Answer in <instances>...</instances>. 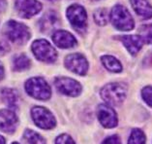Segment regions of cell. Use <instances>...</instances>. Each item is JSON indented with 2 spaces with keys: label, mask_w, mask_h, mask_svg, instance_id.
I'll use <instances>...</instances> for the list:
<instances>
[{
  "label": "cell",
  "mask_w": 152,
  "mask_h": 144,
  "mask_svg": "<svg viewBox=\"0 0 152 144\" xmlns=\"http://www.w3.org/2000/svg\"><path fill=\"white\" fill-rule=\"evenodd\" d=\"M50 1H54V0H50Z\"/></svg>",
  "instance_id": "32"
},
{
  "label": "cell",
  "mask_w": 152,
  "mask_h": 144,
  "mask_svg": "<svg viewBox=\"0 0 152 144\" xmlns=\"http://www.w3.org/2000/svg\"><path fill=\"white\" fill-rule=\"evenodd\" d=\"M97 117L103 127L113 128L117 125V116L113 107L107 104H100L97 108Z\"/></svg>",
  "instance_id": "11"
},
{
  "label": "cell",
  "mask_w": 152,
  "mask_h": 144,
  "mask_svg": "<svg viewBox=\"0 0 152 144\" xmlns=\"http://www.w3.org/2000/svg\"><path fill=\"white\" fill-rule=\"evenodd\" d=\"M127 95V89L123 84L110 83L106 85L101 91V97L107 104L120 105Z\"/></svg>",
  "instance_id": "2"
},
{
  "label": "cell",
  "mask_w": 152,
  "mask_h": 144,
  "mask_svg": "<svg viewBox=\"0 0 152 144\" xmlns=\"http://www.w3.org/2000/svg\"><path fill=\"white\" fill-rule=\"evenodd\" d=\"M15 6L18 15L26 19L35 16L42 9V4L37 0H16Z\"/></svg>",
  "instance_id": "10"
},
{
  "label": "cell",
  "mask_w": 152,
  "mask_h": 144,
  "mask_svg": "<svg viewBox=\"0 0 152 144\" xmlns=\"http://www.w3.org/2000/svg\"><path fill=\"white\" fill-rule=\"evenodd\" d=\"M55 87L60 93L70 97H77L81 93V86L77 81L68 77H58L55 79Z\"/></svg>",
  "instance_id": "8"
},
{
  "label": "cell",
  "mask_w": 152,
  "mask_h": 144,
  "mask_svg": "<svg viewBox=\"0 0 152 144\" xmlns=\"http://www.w3.org/2000/svg\"><path fill=\"white\" fill-rule=\"evenodd\" d=\"M66 16L76 31L81 33L85 30L87 23V14L83 6L79 4L70 6L66 12Z\"/></svg>",
  "instance_id": "5"
},
{
  "label": "cell",
  "mask_w": 152,
  "mask_h": 144,
  "mask_svg": "<svg viewBox=\"0 0 152 144\" xmlns=\"http://www.w3.org/2000/svg\"><path fill=\"white\" fill-rule=\"evenodd\" d=\"M4 33L11 41L17 44H24L30 38V32L27 27L13 20L6 24Z\"/></svg>",
  "instance_id": "4"
},
{
  "label": "cell",
  "mask_w": 152,
  "mask_h": 144,
  "mask_svg": "<svg viewBox=\"0 0 152 144\" xmlns=\"http://www.w3.org/2000/svg\"><path fill=\"white\" fill-rule=\"evenodd\" d=\"M53 40L55 45L59 48H72L76 46L77 40L74 36L68 31L65 30H56L53 34Z\"/></svg>",
  "instance_id": "13"
},
{
  "label": "cell",
  "mask_w": 152,
  "mask_h": 144,
  "mask_svg": "<svg viewBox=\"0 0 152 144\" xmlns=\"http://www.w3.org/2000/svg\"><path fill=\"white\" fill-rule=\"evenodd\" d=\"M102 64L105 65V67L112 72L118 73L122 70V65L120 61L117 58H113L112 56H105L101 58Z\"/></svg>",
  "instance_id": "17"
},
{
  "label": "cell",
  "mask_w": 152,
  "mask_h": 144,
  "mask_svg": "<svg viewBox=\"0 0 152 144\" xmlns=\"http://www.w3.org/2000/svg\"><path fill=\"white\" fill-rule=\"evenodd\" d=\"M3 77H4V68H3L2 64L0 62V80H2Z\"/></svg>",
  "instance_id": "29"
},
{
  "label": "cell",
  "mask_w": 152,
  "mask_h": 144,
  "mask_svg": "<svg viewBox=\"0 0 152 144\" xmlns=\"http://www.w3.org/2000/svg\"><path fill=\"white\" fill-rule=\"evenodd\" d=\"M142 95L143 99L147 103V105L151 106L152 105V102H151V87L147 86L145 88H143V90L142 92Z\"/></svg>",
  "instance_id": "25"
},
{
  "label": "cell",
  "mask_w": 152,
  "mask_h": 144,
  "mask_svg": "<svg viewBox=\"0 0 152 144\" xmlns=\"http://www.w3.org/2000/svg\"><path fill=\"white\" fill-rule=\"evenodd\" d=\"M2 97L3 100L8 105L10 108L17 109L18 107V93L13 89H3L2 90Z\"/></svg>",
  "instance_id": "16"
},
{
  "label": "cell",
  "mask_w": 152,
  "mask_h": 144,
  "mask_svg": "<svg viewBox=\"0 0 152 144\" xmlns=\"http://www.w3.org/2000/svg\"><path fill=\"white\" fill-rule=\"evenodd\" d=\"M0 144H5V139L1 135H0Z\"/></svg>",
  "instance_id": "30"
},
{
  "label": "cell",
  "mask_w": 152,
  "mask_h": 144,
  "mask_svg": "<svg viewBox=\"0 0 152 144\" xmlns=\"http://www.w3.org/2000/svg\"><path fill=\"white\" fill-rule=\"evenodd\" d=\"M7 7L6 0H0V12H3Z\"/></svg>",
  "instance_id": "28"
},
{
  "label": "cell",
  "mask_w": 152,
  "mask_h": 144,
  "mask_svg": "<svg viewBox=\"0 0 152 144\" xmlns=\"http://www.w3.org/2000/svg\"><path fill=\"white\" fill-rule=\"evenodd\" d=\"M13 64H14L15 70H17V71H23V70L29 68V66H30V60H29L27 56L21 54L15 57Z\"/></svg>",
  "instance_id": "18"
},
{
  "label": "cell",
  "mask_w": 152,
  "mask_h": 144,
  "mask_svg": "<svg viewBox=\"0 0 152 144\" xmlns=\"http://www.w3.org/2000/svg\"><path fill=\"white\" fill-rule=\"evenodd\" d=\"M56 144H76L74 139L68 134H61L56 138Z\"/></svg>",
  "instance_id": "24"
},
{
  "label": "cell",
  "mask_w": 152,
  "mask_h": 144,
  "mask_svg": "<svg viewBox=\"0 0 152 144\" xmlns=\"http://www.w3.org/2000/svg\"><path fill=\"white\" fill-rule=\"evenodd\" d=\"M25 90L30 97L41 100H47L51 95L50 85L46 82L45 79L41 77H34L29 79L25 83Z\"/></svg>",
  "instance_id": "3"
},
{
  "label": "cell",
  "mask_w": 152,
  "mask_h": 144,
  "mask_svg": "<svg viewBox=\"0 0 152 144\" xmlns=\"http://www.w3.org/2000/svg\"><path fill=\"white\" fill-rule=\"evenodd\" d=\"M110 21L118 30L129 31L134 28V20L128 9L122 5H115L110 12Z\"/></svg>",
  "instance_id": "1"
},
{
  "label": "cell",
  "mask_w": 152,
  "mask_h": 144,
  "mask_svg": "<svg viewBox=\"0 0 152 144\" xmlns=\"http://www.w3.org/2000/svg\"><path fill=\"white\" fill-rule=\"evenodd\" d=\"M131 4L136 13L144 19H150L151 7L149 0H131Z\"/></svg>",
  "instance_id": "15"
},
{
  "label": "cell",
  "mask_w": 152,
  "mask_h": 144,
  "mask_svg": "<svg viewBox=\"0 0 152 144\" xmlns=\"http://www.w3.org/2000/svg\"><path fill=\"white\" fill-rule=\"evenodd\" d=\"M10 46L8 45V43H6L5 41H0V54H6L7 52H9Z\"/></svg>",
  "instance_id": "27"
},
{
  "label": "cell",
  "mask_w": 152,
  "mask_h": 144,
  "mask_svg": "<svg viewBox=\"0 0 152 144\" xmlns=\"http://www.w3.org/2000/svg\"><path fill=\"white\" fill-rule=\"evenodd\" d=\"M139 33H140V37L143 40L144 43L146 44H150L151 43V27L150 24H145L140 27L139 29Z\"/></svg>",
  "instance_id": "23"
},
{
  "label": "cell",
  "mask_w": 152,
  "mask_h": 144,
  "mask_svg": "<svg viewBox=\"0 0 152 144\" xmlns=\"http://www.w3.org/2000/svg\"><path fill=\"white\" fill-rule=\"evenodd\" d=\"M65 66L77 75H85L88 70V62L81 54H71L66 57Z\"/></svg>",
  "instance_id": "9"
},
{
  "label": "cell",
  "mask_w": 152,
  "mask_h": 144,
  "mask_svg": "<svg viewBox=\"0 0 152 144\" xmlns=\"http://www.w3.org/2000/svg\"><path fill=\"white\" fill-rule=\"evenodd\" d=\"M102 144H121L120 138L117 135H112L107 137Z\"/></svg>",
  "instance_id": "26"
},
{
  "label": "cell",
  "mask_w": 152,
  "mask_h": 144,
  "mask_svg": "<svg viewBox=\"0 0 152 144\" xmlns=\"http://www.w3.org/2000/svg\"><path fill=\"white\" fill-rule=\"evenodd\" d=\"M13 144H18V143H17V142H14Z\"/></svg>",
  "instance_id": "31"
},
{
  "label": "cell",
  "mask_w": 152,
  "mask_h": 144,
  "mask_svg": "<svg viewBox=\"0 0 152 144\" xmlns=\"http://www.w3.org/2000/svg\"><path fill=\"white\" fill-rule=\"evenodd\" d=\"M23 136L28 144H46L45 139H44L42 136L31 130L25 131Z\"/></svg>",
  "instance_id": "19"
},
{
  "label": "cell",
  "mask_w": 152,
  "mask_h": 144,
  "mask_svg": "<svg viewBox=\"0 0 152 144\" xmlns=\"http://www.w3.org/2000/svg\"><path fill=\"white\" fill-rule=\"evenodd\" d=\"M94 19L96 24L99 25H106L107 24V20H109V14L107 12V9H98L94 14Z\"/></svg>",
  "instance_id": "22"
},
{
  "label": "cell",
  "mask_w": 152,
  "mask_h": 144,
  "mask_svg": "<svg viewBox=\"0 0 152 144\" xmlns=\"http://www.w3.org/2000/svg\"><path fill=\"white\" fill-rule=\"evenodd\" d=\"M31 115L36 126L44 130H50L55 127L56 121L49 110L41 106H35L31 110Z\"/></svg>",
  "instance_id": "7"
},
{
  "label": "cell",
  "mask_w": 152,
  "mask_h": 144,
  "mask_svg": "<svg viewBox=\"0 0 152 144\" xmlns=\"http://www.w3.org/2000/svg\"><path fill=\"white\" fill-rule=\"evenodd\" d=\"M42 29L43 30H47V29H51L53 28L54 24L57 23V18L53 13H49L44 16V18H42Z\"/></svg>",
  "instance_id": "20"
},
{
  "label": "cell",
  "mask_w": 152,
  "mask_h": 144,
  "mask_svg": "<svg viewBox=\"0 0 152 144\" xmlns=\"http://www.w3.org/2000/svg\"><path fill=\"white\" fill-rule=\"evenodd\" d=\"M32 51L34 56L39 61L45 62H53L57 58L55 49L45 39H38L33 42Z\"/></svg>",
  "instance_id": "6"
},
{
  "label": "cell",
  "mask_w": 152,
  "mask_h": 144,
  "mask_svg": "<svg viewBox=\"0 0 152 144\" xmlns=\"http://www.w3.org/2000/svg\"><path fill=\"white\" fill-rule=\"evenodd\" d=\"M94 1H96V0H94Z\"/></svg>",
  "instance_id": "33"
},
{
  "label": "cell",
  "mask_w": 152,
  "mask_h": 144,
  "mask_svg": "<svg viewBox=\"0 0 152 144\" xmlns=\"http://www.w3.org/2000/svg\"><path fill=\"white\" fill-rule=\"evenodd\" d=\"M18 118L12 110H0V130L5 132H13L17 128Z\"/></svg>",
  "instance_id": "12"
},
{
  "label": "cell",
  "mask_w": 152,
  "mask_h": 144,
  "mask_svg": "<svg viewBox=\"0 0 152 144\" xmlns=\"http://www.w3.org/2000/svg\"><path fill=\"white\" fill-rule=\"evenodd\" d=\"M124 46L127 48L130 54L136 55L138 52L142 49L143 45V40L139 35H123L119 38Z\"/></svg>",
  "instance_id": "14"
},
{
  "label": "cell",
  "mask_w": 152,
  "mask_h": 144,
  "mask_svg": "<svg viewBox=\"0 0 152 144\" xmlns=\"http://www.w3.org/2000/svg\"><path fill=\"white\" fill-rule=\"evenodd\" d=\"M145 143V136H144L143 132L139 130V128H135L131 132L130 135L128 144H144Z\"/></svg>",
  "instance_id": "21"
}]
</instances>
